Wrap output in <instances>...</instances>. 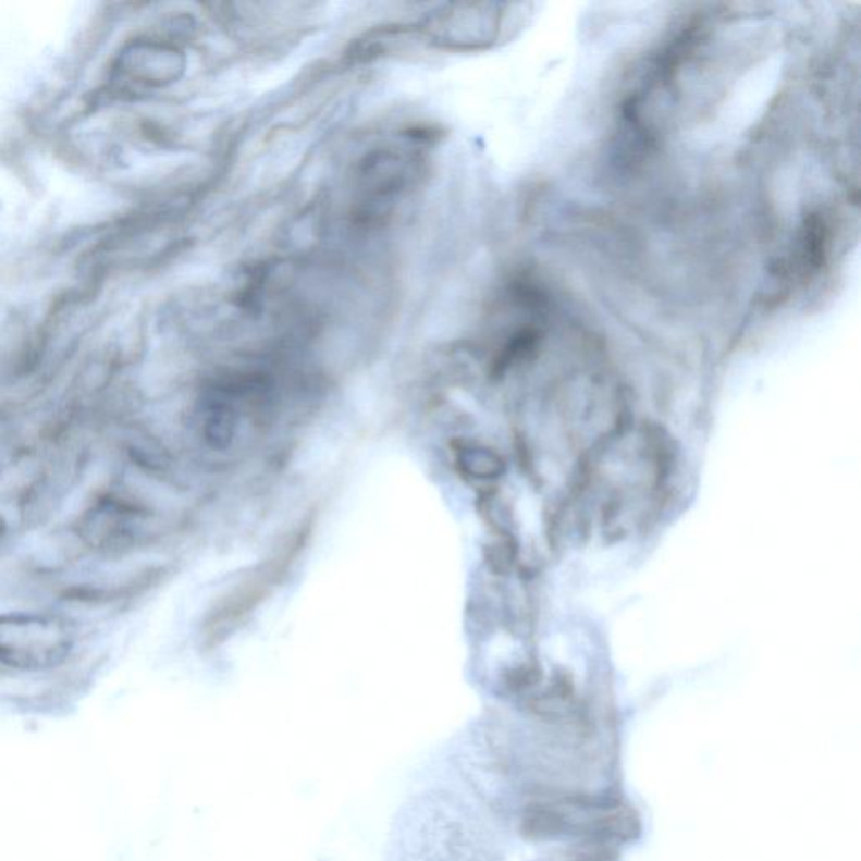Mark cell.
<instances>
[{"mask_svg":"<svg viewBox=\"0 0 861 861\" xmlns=\"http://www.w3.org/2000/svg\"><path fill=\"white\" fill-rule=\"evenodd\" d=\"M521 832L537 841L573 836L579 841L613 845L638 836L640 820L619 802L573 798L533 802L521 817Z\"/></svg>","mask_w":861,"mask_h":861,"instance_id":"obj_1","label":"cell"},{"mask_svg":"<svg viewBox=\"0 0 861 861\" xmlns=\"http://www.w3.org/2000/svg\"><path fill=\"white\" fill-rule=\"evenodd\" d=\"M76 631L54 614H0V663L11 668L39 672L67 659Z\"/></svg>","mask_w":861,"mask_h":861,"instance_id":"obj_2","label":"cell"},{"mask_svg":"<svg viewBox=\"0 0 861 861\" xmlns=\"http://www.w3.org/2000/svg\"><path fill=\"white\" fill-rule=\"evenodd\" d=\"M456 12L441 15L434 21L433 29L438 39L447 45H483L492 41L499 27L500 15L496 12Z\"/></svg>","mask_w":861,"mask_h":861,"instance_id":"obj_3","label":"cell"},{"mask_svg":"<svg viewBox=\"0 0 861 861\" xmlns=\"http://www.w3.org/2000/svg\"><path fill=\"white\" fill-rule=\"evenodd\" d=\"M829 227L821 214H811L799 234L795 263L804 276L816 273L828 255Z\"/></svg>","mask_w":861,"mask_h":861,"instance_id":"obj_4","label":"cell"},{"mask_svg":"<svg viewBox=\"0 0 861 861\" xmlns=\"http://www.w3.org/2000/svg\"><path fill=\"white\" fill-rule=\"evenodd\" d=\"M465 468L470 471L475 477L489 478L495 477L502 470V463L499 456L492 455L490 452L483 450H473V452L466 453Z\"/></svg>","mask_w":861,"mask_h":861,"instance_id":"obj_5","label":"cell"},{"mask_svg":"<svg viewBox=\"0 0 861 861\" xmlns=\"http://www.w3.org/2000/svg\"><path fill=\"white\" fill-rule=\"evenodd\" d=\"M209 434L219 443L224 444V441L230 440L233 434V415L224 407L214 409V415L208 421Z\"/></svg>","mask_w":861,"mask_h":861,"instance_id":"obj_6","label":"cell"}]
</instances>
